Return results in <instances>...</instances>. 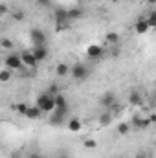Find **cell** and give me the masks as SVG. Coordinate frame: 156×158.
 Returning a JSON list of instances; mask_svg holds the SVG:
<instances>
[{
	"label": "cell",
	"mask_w": 156,
	"mask_h": 158,
	"mask_svg": "<svg viewBox=\"0 0 156 158\" xmlns=\"http://www.w3.org/2000/svg\"><path fill=\"white\" fill-rule=\"evenodd\" d=\"M134 31H136L138 35H145V33L149 31V26H147V22H145V17H140V19L134 22Z\"/></svg>",
	"instance_id": "5bb4252c"
},
{
	"label": "cell",
	"mask_w": 156,
	"mask_h": 158,
	"mask_svg": "<svg viewBox=\"0 0 156 158\" xmlns=\"http://www.w3.org/2000/svg\"><path fill=\"white\" fill-rule=\"evenodd\" d=\"M55 76L57 77H68L70 76V64L68 63H57L55 64Z\"/></svg>",
	"instance_id": "9a60e30c"
},
{
	"label": "cell",
	"mask_w": 156,
	"mask_h": 158,
	"mask_svg": "<svg viewBox=\"0 0 156 158\" xmlns=\"http://www.w3.org/2000/svg\"><path fill=\"white\" fill-rule=\"evenodd\" d=\"M31 158H40V156H37V155H31Z\"/></svg>",
	"instance_id": "4dcf8cb0"
},
{
	"label": "cell",
	"mask_w": 156,
	"mask_h": 158,
	"mask_svg": "<svg viewBox=\"0 0 156 158\" xmlns=\"http://www.w3.org/2000/svg\"><path fill=\"white\" fill-rule=\"evenodd\" d=\"M30 52L33 53V57H35L37 63H42V61L48 59V48H46V44H44V46H33Z\"/></svg>",
	"instance_id": "30bf717a"
},
{
	"label": "cell",
	"mask_w": 156,
	"mask_h": 158,
	"mask_svg": "<svg viewBox=\"0 0 156 158\" xmlns=\"http://www.w3.org/2000/svg\"><path fill=\"white\" fill-rule=\"evenodd\" d=\"M130 123H127V121H123V123H117V127H116V131H117V134L119 136H127L129 132H130Z\"/></svg>",
	"instance_id": "7402d4cb"
},
{
	"label": "cell",
	"mask_w": 156,
	"mask_h": 158,
	"mask_svg": "<svg viewBox=\"0 0 156 158\" xmlns=\"http://www.w3.org/2000/svg\"><path fill=\"white\" fill-rule=\"evenodd\" d=\"M18 55H20V61H22V66H24V68L35 70V68L39 66V63L35 61V57H33V53H31L30 50H24V52H20Z\"/></svg>",
	"instance_id": "8992f818"
},
{
	"label": "cell",
	"mask_w": 156,
	"mask_h": 158,
	"mask_svg": "<svg viewBox=\"0 0 156 158\" xmlns=\"http://www.w3.org/2000/svg\"><path fill=\"white\" fill-rule=\"evenodd\" d=\"M66 119H68V109H53V112L50 114V123L55 127L66 123Z\"/></svg>",
	"instance_id": "5b68a950"
},
{
	"label": "cell",
	"mask_w": 156,
	"mask_h": 158,
	"mask_svg": "<svg viewBox=\"0 0 156 158\" xmlns=\"http://www.w3.org/2000/svg\"><path fill=\"white\" fill-rule=\"evenodd\" d=\"M24 17H26V15H24V11H13V13H11V19H13L15 22L24 20Z\"/></svg>",
	"instance_id": "484cf974"
},
{
	"label": "cell",
	"mask_w": 156,
	"mask_h": 158,
	"mask_svg": "<svg viewBox=\"0 0 156 158\" xmlns=\"http://www.w3.org/2000/svg\"><path fill=\"white\" fill-rule=\"evenodd\" d=\"M99 103H101V107H105L107 110H110V109H117L116 94H114V92H105V94L99 98Z\"/></svg>",
	"instance_id": "ba28073f"
},
{
	"label": "cell",
	"mask_w": 156,
	"mask_h": 158,
	"mask_svg": "<svg viewBox=\"0 0 156 158\" xmlns=\"http://www.w3.org/2000/svg\"><path fill=\"white\" fill-rule=\"evenodd\" d=\"M134 158H149V156H147L145 153H138V155H136V156H134Z\"/></svg>",
	"instance_id": "f1b7e54d"
},
{
	"label": "cell",
	"mask_w": 156,
	"mask_h": 158,
	"mask_svg": "<svg viewBox=\"0 0 156 158\" xmlns=\"http://www.w3.org/2000/svg\"><path fill=\"white\" fill-rule=\"evenodd\" d=\"M28 103H17V105H13V110L17 112V114H20V116H24L26 114V110H28Z\"/></svg>",
	"instance_id": "d4e9b609"
},
{
	"label": "cell",
	"mask_w": 156,
	"mask_h": 158,
	"mask_svg": "<svg viewBox=\"0 0 156 158\" xmlns=\"http://www.w3.org/2000/svg\"><path fill=\"white\" fill-rule=\"evenodd\" d=\"M129 123H130V127H134V129H142V131H143V129H149V127L153 125L151 119L145 118V116H142V114H134Z\"/></svg>",
	"instance_id": "52a82bcc"
},
{
	"label": "cell",
	"mask_w": 156,
	"mask_h": 158,
	"mask_svg": "<svg viewBox=\"0 0 156 158\" xmlns=\"http://www.w3.org/2000/svg\"><path fill=\"white\" fill-rule=\"evenodd\" d=\"M88 74H90L88 72V66L83 64V63H76V64L70 66V76L76 79V81H86Z\"/></svg>",
	"instance_id": "277c9868"
},
{
	"label": "cell",
	"mask_w": 156,
	"mask_h": 158,
	"mask_svg": "<svg viewBox=\"0 0 156 158\" xmlns=\"http://www.w3.org/2000/svg\"><path fill=\"white\" fill-rule=\"evenodd\" d=\"M145 22H147V26H149V30H153L156 28V11H151L147 17H145Z\"/></svg>",
	"instance_id": "cb8c5ba5"
},
{
	"label": "cell",
	"mask_w": 156,
	"mask_h": 158,
	"mask_svg": "<svg viewBox=\"0 0 156 158\" xmlns=\"http://www.w3.org/2000/svg\"><path fill=\"white\" fill-rule=\"evenodd\" d=\"M7 13H9V7L4 2H0V15H7Z\"/></svg>",
	"instance_id": "4316f807"
},
{
	"label": "cell",
	"mask_w": 156,
	"mask_h": 158,
	"mask_svg": "<svg viewBox=\"0 0 156 158\" xmlns=\"http://www.w3.org/2000/svg\"><path fill=\"white\" fill-rule=\"evenodd\" d=\"M35 2H37L39 6H50V2H51V0H35Z\"/></svg>",
	"instance_id": "83f0119b"
},
{
	"label": "cell",
	"mask_w": 156,
	"mask_h": 158,
	"mask_svg": "<svg viewBox=\"0 0 156 158\" xmlns=\"http://www.w3.org/2000/svg\"><path fill=\"white\" fill-rule=\"evenodd\" d=\"M105 42H107L109 46H116L117 42H119V35H117L116 31H109V33L105 35Z\"/></svg>",
	"instance_id": "44dd1931"
},
{
	"label": "cell",
	"mask_w": 156,
	"mask_h": 158,
	"mask_svg": "<svg viewBox=\"0 0 156 158\" xmlns=\"http://www.w3.org/2000/svg\"><path fill=\"white\" fill-rule=\"evenodd\" d=\"M13 79V72H9V70H0V85H7L9 81Z\"/></svg>",
	"instance_id": "603a6c76"
},
{
	"label": "cell",
	"mask_w": 156,
	"mask_h": 158,
	"mask_svg": "<svg viewBox=\"0 0 156 158\" xmlns=\"http://www.w3.org/2000/svg\"><path fill=\"white\" fill-rule=\"evenodd\" d=\"M53 20H55V24H57V31H63V30H68V28H70V20H68L66 9L57 7L55 13H53Z\"/></svg>",
	"instance_id": "3957f363"
},
{
	"label": "cell",
	"mask_w": 156,
	"mask_h": 158,
	"mask_svg": "<svg viewBox=\"0 0 156 158\" xmlns=\"http://www.w3.org/2000/svg\"><path fill=\"white\" fill-rule=\"evenodd\" d=\"M40 116H42V112L39 110L37 105H30L28 110H26V114H24V118H28V119H39Z\"/></svg>",
	"instance_id": "d6986e66"
},
{
	"label": "cell",
	"mask_w": 156,
	"mask_h": 158,
	"mask_svg": "<svg viewBox=\"0 0 156 158\" xmlns=\"http://www.w3.org/2000/svg\"><path fill=\"white\" fill-rule=\"evenodd\" d=\"M30 39L33 42V46H44L46 44V33L42 30H39V28H33L30 31Z\"/></svg>",
	"instance_id": "9c48e42d"
},
{
	"label": "cell",
	"mask_w": 156,
	"mask_h": 158,
	"mask_svg": "<svg viewBox=\"0 0 156 158\" xmlns=\"http://www.w3.org/2000/svg\"><path fill=\"white\" fill-rule=\"evenodd\" d=\"M35 105L39 107V110L42 112V114H51V112H53V109H55L53 96H51V94H48V92H42L39 98H37Z\"/></svg>",
	"instance_id": "6da1fadb"
},
{
	"label": "cell",
	"mask_w": 156,
	"mask_h": 158,
	"mask_svg": "<svg viewBox=\"0 0 156 158\" xmlns=\"http://www.w3.org/2000/svg\"><path fill=\"white\" fill-rule=\"evenodd\" d=\"M147 2H149L151 6H154V4H156V0H147Z\"/></svg>",
	"instance_id": "f546056e"
},
{
	"label": "cell",
	"mask_w": 156,
	"mask_h": 158,
	"mask_svg": "<svg viewBox=\"0 0 156 158\" xmlns=\"http://www.w3.org/2000/svg\"><path fill=\"white\" fill-rule=\"evenodd\" d=\"M83 147L86 151H94V149H97V140L96 138H83Z\"/></svg>",
	"instance_id": "ffe728a7"
},
{
	"label": "cell",
	"mask_w": 156,
	"mask_h": 158,
	"mask_svg": "<svg viewBox=\"0 0 156 158\" xmlns=\"http://www.w3.org/2000/svg\"><path fill=\"white\" fill-rule=\"evenodd\" d=\"M129 103L134 105V107H142V105H143V96H142V92H138V90L130 92V96H129Z\"/></svg>",
	"instance_id": "ac0fdd59"
},
{
	"label": "cell",
	"mask_w": 156,
	"mask_h": 158,
	"mask_svg": "<svg viewBox=\"0 0 156 158\" xmlns=\"http://www.w3.org/2000/svg\"><path fill=\"white\" fill-rule=\"evenodd\" d=\"M64 125H66V129H68L70 132H74V134L81 132V129H83V121L79 118H68Z\"/></svg>",
	"instance_id": "7c38bea8"
},
{
	"label": "cell",
	"mask_w": 156,
	"mask_h": 158,
	"mask_svg": "<svg viewBox=\"0 0 156 158\" xmlns=\"http://www.w3.org/2000/svg\"><path fill=\"white\" fill-rule=\"evenodd\" d=\"M66 13H68V20L70 22H76L79 19H83V15H84V11L81 7H70V9H66Z\"/></svg>",
	"instance_id": "e0dca14e"
},
{
	"label": "cell",
	"mask_w": 156,
	"mask_h": 158,
	"mask_svg": "<svg viewBox=\"0 0 156 158\" xmlns=\"http://www.w3.org/2000/svg\"><path fill=\"white\" fill-rule=\"evenodd\" d=\"M15 50V42L7 37H0V53H11Z\"/></svg>",
	"instance_id": "4fadbf2b"
},
{
	"label": "cell",
	"mask_w": 156,
	"mask_h": 158,
	"mask_svg": "<svg viewBox=\"0 0 156 158\" xmlns=\"http://www.w3.org/2000/svg\"><path fill=\"white\" fill-rule=\"evenodd\" d=\"M114 121V114H112V110H105V112H101L99 114V119H97V123L101 125V127H107V125H110Z\"/></svg>",
	"instance_id": "2e32d148"
},
{
	"label": "cell",
	"mask_w": 156,
	"mask_h": 158,
	"mask_svg": "<svg viewBox=\"0 0 156 158\" xmlns=\"http://www.w3.org/2000/svg\"><path fill=\"white\" fill-rule=\"evenodd\" d=\"M4 68H6V70H9V72H18V70H22L24 66H22L20 55H18V53H15V52L7 53V55L4 57Z\"/></svg>",
	"instance_id": "7a4b0ae2"
},
{
	"label": "cell",
	"mask_w": 156,
	"mask_h": 158,
	"mask_svg": "<svg viewBox=\"0 0 156 158\" xmlns=\"http://www.w3.org/2000/svg\"><path fill=\"white\" fill-rule=\"evenodd\" d=\"M103 53H105V48H103L101 44H90V46L86 48V55H88L90 59H99Z\"/></svg>",
	"instance_id": "8fae6325"
}]
</instances>
